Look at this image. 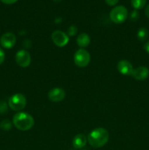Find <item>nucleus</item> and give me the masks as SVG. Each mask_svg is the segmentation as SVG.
I'll list each match as a JSON object with an SVG mask.
<instances>
[{
    "instance_id": "obj_1",
    "label": "nucleus",
    "mask_w": 149,
    "mask_h": 150,
    "mask_svg": "<svg viewBox=\"0 0 149 150\" xmlns=\"http://www.w3.org/2000/svg\"><path fill=\"white\" fill-rule=\"evenodd\" d=\"M110 135L108 130L103 127H98L92 130L88 136L89 144L93 148H100L108 143Z\"/></svg>"
},
{
    "instance_id": "obj_2",
    "label": "nucleus",
    "mask_w": 149,
    "mask_h": 150,
    "mask_svg": "<svg viewBox=\"0 0 149 150\" xmlns=\"http://www.w3.org/2000/svg\"><path fill=\"white\" fill-rule=\"evenodd\" d=\"M13 124L21 131L29 130L34 125V120L31 114L26 112H18L14 115Z\"/></svg>"
},
{
    "instance_id": "obj_3",
    "label": "nucleus",
    "mask_w": 149,
    "mask_h": 150,
    "mask_svg": "<svg viewBox=\"0 0 149 150\" xmlns=\"http://www.w3.org/2000/svg\"><path fill=\"white\" fill-rule=\"evenodd\" d=\"M128 17V10L124 6H116L111 10L110 13V18L113 23H122Z\"/></svg>"
},
{
    "instance_id": "obj_4",
    "label": "nucleus",
    "mask_w": 149,
    "mask_h": 150,
    "mask_svg": "<svg viewBox=\"0 0 149 150\" xmlns=\"http://www.w3.org/2000/svg\"><path fill=\"white\" fill-rule=\"evenodd\" d=\"M26 98L20 93H16L12 95L8 101V105L13 111H20L23 110L26 105Z\"/></svg>"
},
{
    "instance_id": "obj_5",
    "label": "nucleus",
    "mask_w": 149,
    "mask_h": 150,
    "mask_svg": "<svg viewBox=\"0 0 149 150\" xmlns=\"http://www.w3.org/2000/svg\"><path fill=\"white\" fill-rule=\"evenodd\" d=\"M91 61L89 53L84 48H80L74 54V64L79 67H85L89 65Z\"/></svg>"
},
{
    "instance_id": "obj_6",
    "label": "nucleus",
    "mask_w": 149,
    "mask_h": 150,
    "mask_svg": "<svg viewBox=\"0 0 149 150\" xmlns=\"http://www.w3.org/2000/svg\"><path fill=\"white\" fill-rule=\"evenodd\" d=\"M51 40L56 46L61 48L67 45L70 40V38L65 32L60 30H56L51 35Z\"/></svg>"
},
{
    "instance_id": "obj_7",
    "label": "nucleus",
    "mask_w": 149,
    "mask_h": 150,
    "mask_svg": "<svg viewBox=\"0 0 149 150\" xmlns=\"http://www.w3.org/2000/svg\"><path fill=\"white\" fill-rule=\"evenodd\" d=\"M30 54L26 50H20L15 54V62L21 67H27L31 64Z\"/></svg>"
},
{
    "instance_id": "obj_8",
    "label": "nucleus",
    "mask_w": 149,
    "mask_h": 150,
    "mask_svg": "<svg viewBox=\"0 0 149 150\" xmlns=\"http://www.w3.org/2000/svg\"><path fill=\"white\" fill-rule=\"evenodd\" d=\"M16 43V37L12 32H6L0 38V44L7 49L13 48Z\"/></svg>"
},
{
    "instance_id": "obj_9",
    "label": "nucleus",
    "mask_w": 149,
    "mask_h": 150,
    "mask_svg": "<svg viewBox=\"0 0 149 150\" xmlns=\"http://www.w3.org/2000/svg\"><path fill=\"white\" fill-rule=\"evenodd\" d=\"M117 69L121 74L124 76H131L134 71V67L130 62L128 60L123 59L118 62L117 64Z\"/></svg>"
},
{
    "instance_id": "obj_10",
    "label": "nucleus",
    "mask_w": 149,
    "mask_h": 150,
    "mask_svg": "<svg viewBox=\"0 0 149 150\" xmlns=\"http://www.w3.org/2000/svg\"><path fill=\"white\" fill-rule=\"evenodd\" d=\"M65 91L61 88H53L48 92V98L50 100L54 103L61 102L65 98Z\"/></svg>"
},
{
    "instance_id": "obj_11",
    "label": "nucleus",
    "mask_w": 149,
    "mask_h": 150,
    "mask_svg": "<svg viewBox=\"0 0 149 150\" xmlns=\"http://www.w3.org/2000/svg\"><path fill=\"white\" fill-rule=\"evenodd\" d=\"M131 76L137 81L145 80L149 76V69L144 66H140L134 69Z\"/></svg>"
},
{
    "instance_id": "obj_12",
    "label": "nucleus",
    "mask_w": 149,
    "mask_h": 150,
    "mask_svg": "<svg viewBox=\"0 0 149 150\" xmlns=\"http://www.w3.org/2000/svg\"><path fill=\"white\" fill-rule=\"evenodd\" d=\"M87 142V137L84 134L80 133V134L76 135L74 137V139H73L72 146L74 149H82V148H83L86 146Z\"/></svg>"
},
{
    "instance_id": "obj_13",
    "label": "nucleus",
    "mask_w": 149,
    "mask_h": 150,
    "mask_svg": "<svg viewBox=\"0 0 149 150\" xmlns=\"http://www.w3.org/2000/svg\"><path fill=\"white\" fill-rule=\"evenodd\" d=\"M90 37L86 33H81L77 38V44L80 48H86L90 44Z\"/></svg>"
},
{
    "instance_id": "obj_14",
    "label": "nucleus",
    "mask_w": 149,
    "mask_h": 150,
    "mask_svg": "<svg viewBox=\"0 0 149 150\" xmlns=\"http://www.w3.org/2000/svg\"><path fill=\"white\" fill-rule=\"evenodd\" d=\"M137 39L139 40L141 42H143V41L146 40L148 37V31L146 28L145 27H141L138 29L137 34Z\"/></svg>"
},
{
    "instance_id": "obj_15",
    "label": "nucleus",
    "mask_w": 149,
    "mask_h": 150,
    "mask_svg": "<svg viewBox=\"0 0 149 150\" xmlns=\"http://www.w3.org/2000/svg\"><path fill=\"white\" fill-rule=\"evenodd\" d=\"M147 0H131V6L134 7L135 10H140L143 8L146 4Z\"/></svg>"
},
{
    "instance_id": "obj_16",
    "label": "nucleus",
    "mask_w": 149,
    "mask_h": 150,
    "mask_svg": "<svg viewBox=\"0 0 149 150\" xmlns=\"http://www.w3.org/2000/svg\"><path fill=\"white\" fill-rule=\"evenodd\" d=\"M0 127L3 130H10L12 128V122L9 120H4L0 123Z\"/></svg>"
},
{
    "instance_id": "obj_17",
    "label": "nucleus",
    "mask_w": 149,
    "mask_h": 150,
    "mask_svg": "<svg viewBox=\"0 0 149 150\" xmlns=\"http://www.w3.org/2000/svg\"><path fill=\"white\" fill-rule=\"evenodd\" d=\"M77 26H74V25H72L70 27L68 28V30H67V35L69 37H73L74 35H77Z\"/></svg>"
},
{
    "instance_id": "obj_18",
    "label": "nucleus",
    "mask_w": 149,
    "mask_h": 150,
    "mask_svg": "<svg viewBox=\"0 0 149 150\" xmlns=\"http://www.w3.org/2000/svg\"><path fill=\"white\" fill-rule=\"evenodd\" d=\"M139 17H140V14H139L138 11H137V10H133L131 13V14H130V18H131V20L133 21H137V19L139 18Z\"/></svg>"
},
{
    "instance_id": "obj_19",
    "label": "nucleus",
    "mask_w": 149,
    "mask_h": 150,
    "mask_svg": "<svg viewBox=\"0 0 149 150\" xmlns=\"http://www.w3.org/2000/svg\"><path fill=\"white\" fill-rule=\"evenodd\" d=\"M7 105L4 101H0V114H4L7 112Z\"/></svg>"
},
{
    "instance_id": "obj_20",
    "label": "nucleus",
    "mask_w": 149,
    "mask_h": 150,
    "mask_svg": "<svg viewBox=\"0 0 149 150\" xmlns=\"http://www.w3.org/2000/svg\"><path fill=\"white\" fill-rule=\"evenodd\" d=\"M105 1L106 2L107 4H108V5L114 6L116 4H118L119 0H105Z\"/></svg>"
},
{
    "instance_id": "obj_21",
    "label": "nucleus",
    "mask_w": 149,
    "mask_h": 150,
    "mask_svg": "<svg viewBox=\"0 0 149 150\" xmlns=\"http://www.w3.org/2000/svg\"><path fill=\"white\" fill-rule=\"evenodd\" d=\"M4 59H5V54H4V51L0 48V64L4 62Z\"/></svg>"
},
{
    "instance_id": "obj_22",
    "label": "nucleus",
    "mask_w": 149,
    "mask_h": 150,
    "mask_svg": "<svg viewBox=\"0 0 149 150\" xmlns=\"http://www.w3.org/2000/svg\"><path fill=\"white\" fill-rule=\"evenodd\" d=\"M0 1L5 4H13L14 3L17 2L18 0H0Z\"/></svg>"
},
{
    "instance_id": "obj_23",
    "label": "nucleus",
    "mask_w": 149,
    "mask_h": 150,
    "mask_svg": "<svg viewBox=\"0 0 149 150\" xmlns=\"http://www.w3.org/2000/svg\"><path fill=\"white\" fill-rule=\"evenodd\" d=\"M144 49H145V51L146 52L149 54V40L148 41V42H146V43L145 44Z\"/></svg>"
},
{
    "instance_id": "obj_24",
    "label": "nucleus",
    "mask_w": 149,
    "mask_h": 150,
    "mask_svg": "<svg viewBox=\"0 0 149 150\" xmlns=\"http://www.w3.org/2000/svg\"><path fill=\"white\" fill-rule=\"evenodd\" d=\"M145 16H147L148 18H149V4L146 7L145 10Z\"/></svg>"
},
{
    "instance_id": "obj_25",
    "label": "nucleus",
    "mask_w": 149,
    "mask_h": 150,
    "mask_svg": "<svg viewBox=\"0 0 149 150\" xmlns=\"http://www.w3.org/2000/svg\"><path fill=\"white\" fill-rule=\"evenodd\" d=\"M54 1H56V2H59V1H61V0H53Z\"/></svg>"
}]
</instances>
